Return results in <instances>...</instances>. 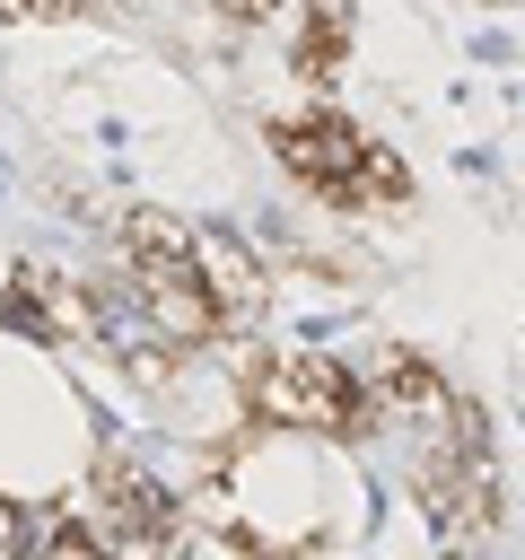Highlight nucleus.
<instances>
[{"instance_id": "obj_1", "label": "nucleus", "mask_w": 525, "mask_h": 560, "mask_svg": "<svg viewBox=\"0 0 525 560\" xmlns=\"http://www.w3.org/2000/svg\"><path fill=\"white\" fill-rule=\"evenodd\" d=\"M245 420L254 429H306V438H341L359 446V376L341 350H315V341H262L245 350Z\"/></svg>"}, {"instance_id": "obj_5", "label": "nucleus", "mask_w": 525, "mask_h": 560, "mask_svg": "<svg viewBox=\"0 0 525 560\" xmlns=\"http://www.w3.org/2000/svg\"><path fill=\"white\" fill-rule=\"evenodd\" d=\"M490 9H525V0H490Z\"/></svg>"}, {"instance_id": "obj_2", "label": "nucleus", "mask_w": 525, "mask_h": 560, "mask_svg": "<svg viewBox=\"0 0 525 560\" xmlns=\"http://www.w3.org/2000/svg\"><path fill=\"white\" fill-rule=\"evenodd\" d=\"M271 158H280V175H289L306 201H332V210H341V201H350V175H359V158H368V131L315 96V105H298V114L271 122Z\"/></svg>"}, {"instance_id": "obj_4", "label": "nucleus", "mask_w": 525, "mask_h": 560, "mask_svg": "<svg viewBox=\"0 0 525 560\" xmlns=\"http://www.w3.org/2000/svg\"><path fill=\"white\" fill-rule=\"evenodd\" d=\"M18 560H114V551H105V542H96V534H79V525H70V516H61V508H52V516H44V525H35V542H26V551H18Z\"/></svg>"}, {"instance_id": "obj_3", "label": "nucleus", "mask_w": 525, "mask_h": 560, "mask_svg": "<svg viewBox=\"0 0 525 560\" xmlns=\"http://www.w3.org/2000/svg\"><path fill=\"white\" fill-rule=\"evenodd\" d=\"M192 271H201V289L219 298L228 332H236L245 315H262V306H271V271H262L254 236H236V228H192Z\"/></svg>"}]
</instances>
